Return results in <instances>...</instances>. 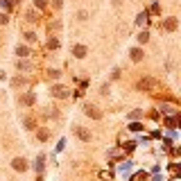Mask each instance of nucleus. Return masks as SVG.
Instances as JSON below:
<instances>
[{
	"mask_svg": "<svg viewBox=\"0 0 181 181\" xmlns=\"http://www.w3.org/2000/svg\"><path fill=\"white\" fill-rule=\"evenodd\" d=\"M23 102H25V104H32V102H34V98H32V95H25Z\"/></svg>",
	"mask_w": 181,
	"mask_h": 181,
	"instance_id": "11",
	"label": "nucleus"
},
{
	"mask_svg": "<svg viewBox=\"0 0 181 181\" xmlns=\"http://www.w3.org/2000/svg\"><path fill=\"white\" fill-rule=\"evenodd\" d=\"M138 88H140V91H156V88H158V82L145 77V79H140V82H138Z\"/></svg>",
	"mask_w": 181,
	"mask_h": 181,
	"instance_id": "1",
	"label": "nucleus"
},
{
	"mask_svg": "<svg viewBox=\"0 0 181 181\" xmlns=\"http://www.w3.org/2000/svg\"><path fill=\"white\" fill-rule=\"evenodd\" d=\"M18 54H21V57H27V48H18Z\"/></svg>",
	"mask_w": 181,
	"mask_h": 181,
	"instance_id": "13",
	"label": "nucleus"
},
{
	"mask_svg": "<svg viewBox=\"0 0 181 181\" xmlns=\"http://www.w3.org/2000/svg\"><path fill=\"white\" fill-rule=\"evenodd\" d=\"M36 136H39V140H48L50 134H48V129H39V134H36Z\"/></svg>",
	"mask_w": 181,
	"mask_h": 181,
	"instance_id": "9",
	"label": "nucleus"
},
{
	"mask_svg": "<svg viewBox=\"0 0 181 181\" xmlns=\"http://www.w3.org/2000/svg\"><path fill=\"white\" fill-rule=\"evenodd\" d=\"M138 41L145 43V41H147V32H140V34H138Z\"/></svg>",
	"mask_w": 181,
	"mask_h": 181,
	"instance_id": "10",
	"label": "nucleus"
},
{
	"mask_svg": "<svg viewBox=\"0 0 181 181\" xmlns=\"http://www.w3.org/2000/svg\"><path fill=\"white\" fill-rule=\"evenodd\" d=\"M73 54L77 57V59H82V57H86V48H84V45H75V50H73Z\"/></svg>",
	"mask_w": 181,
	"mask_h": 181,
	"instance_id": "7",
	"label": "nucleus"
},
{
	"mask_svg": "<svg viewBox=\"0 0 181 181\" xmlns=\"http://www.w3.org/2000/svg\"><path fill=\"white\" fill-rule=\"evenodd\" d=\"M163 27H165L168 32H174L177 30V18H168V21L163 23Z\"/></svg>",
	"mask_w": 181,
	"mask_h": 181,
	"instance_id": "6",
	"label": "nucleus"
},
{
	"mask_svg": "<svg viewBox=\"0 0 181 181\" xmlns=\"http://www.w3.org/2000/svg\"><path fill=\"white\" fill-rule=\"evenodd\" d=\"M75 134H77L82 140H91V131H86L84 127H77V129H75Z\"/></svg>",
	"mask_w": 181,
	"mask_h": 181,
	"instance_id": "5",
	"label": "nucleus"
},
{
	"mask_svg": "<svg viewBox=\"0 0 181 181\" xmlns=\"http://www.w3.org/2000/svg\"><path fill=\"white\" fill-rule=\"evenodd\" d=\"M84 113H86L88 118H93V120H100L102 118V113L98 111V107H93V104H86V107H84Z\"/></svg>",
	"mask_w": 181,
	"mask_h": 181,
	"instance_id": "2",
	"label": "nucleus"
},
{
	"mask_svg": "<svg viewBox=\"0 0 181 181\" xmlns=\"http://www.w3.org/2000/svg\"><path fill=\"white\" fill-rule=\"evenodd\" d=\"M131 59H134V61H140L143 59V52L138 50V48H136V50H131Z\"/></svg>",
	"mask_w": 181,
	"mask_h": 181,
	"instance_id": "8",
	"label": "nucleus"
},
{
	"mask_svg": "<svg viewBox=\"0 0 181 181\" xmlns=\"http://www.w3.org/2000/svg\"><path fill=\"white\" fill-rule=\"evenodd\" d=\"M52 95H57V98H68V88L66 86H52Z\"/></svg>",
	"mask_w": 181,
	"mask_h": 181,
	"instance_id": "4",
	"label": "nucleus"
},
{
	"mask_svg": "<svg viewBox=\"0 0 181 181\" xmlns=\"http://www.w3.org/2000/svg\"><path fill=\"white\" fill-rule=\"evenodd\" d=\"M27 21H32V23H34V21H36V14H34V12H30V14H27Z\"/></svg>",
	"mask_w": 181,
	"mask_h": 181,
	"instance_id": "12",
	"label": "nucleus"
},
{
	"mask_svg": "<svg viewBox=\"0 0 181 181\" xmlns=\"http://www.w3.org/2000/svg\"><path fill=\"white\" fill-rule=\"evenodd\" d=\"M12 165H14V170H18V172H25L27 170V161L25 158H14Z\"/></svg>",
	"mask_w": 181,
	"mask_h": 181,
	"instance_id": "3",
	"label": "nucleus"
}]
</instances>
